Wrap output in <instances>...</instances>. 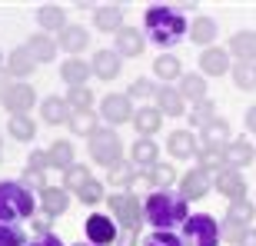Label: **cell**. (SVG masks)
Wrapping results in <instances>:
<instances>
[{
    "label": "cell",
    "instance_id": "6da1fadb",
    "mask_svg": "<svg viewBox=\"0 0 256 246\" xmlns=\"http://www.w3.org/2000/svg\"><path fill=\"white\" fill-rule=\"evenodd\" d=\"M190 203L173 193V190H153L150 196L143 200V220L150 223L153 230H163V233H173V226H183L190 220Z\"/></svg>",
    "mask_w": 256,
    "mask_h": 246
},
{
    "label": "cell",
    "instance_id": "7a4b0ae2",
    "mask_svg": "<svg viewBox=\"0 0 256 246\" xmlns=\"http://www.w3.org/2000/svg\"><path fill=\"white\" fill-rule=\"evenodd\" d=\"M143 34L150 44H160V47H173L180 44L186 34H190V24L176 7H166V4H153L143 14Z\"/></svg>",
    "mask_w": 256,
    "mask_h": 246
},
{
    "label": "cell",
    "instance_id": "3957f363",
    "mask_svg": "<svg viewBox=\"0 0 256 246\" xmlns=\"http://www.w3.org/2000/svg\"><path fill=\"white\" fill-rule=\"evenodd\" d=\"M40 200L34 190H27L20 180H0V223L4 226H17L24 220H34Z\"/></svg>",
    "mask_w": 256,
    "mask_h": 246
},
{
    "label": "cell",
    "instance_id": "277c9868",
    "mask_svg": "<svg viewBox=\"0 0 256 246\" xmlns=\"http://www.w3.org/2000/svg\"><path fill=\"white\" fill-rule=\"evenodd\" d=\"M86 150H90V160L100 163V166H114V163L124 160V143H120V136H116L114 126H100V130L86 140Z\"/></svg>",
    "mask_w": 256,
    "mask_h": 246
},
{
    "label": "cell",
    "instance_id": "5b68a950",
    "mask_svg": "<svg viewBox=\"0 0 256 246\" xmlns=\"http://www.w3.org/2000/svg\"><path fill=\"white\" fill-rule=\"evenodd\" d=\"M183 246H220V223L210 213H193L180 230Z\"/></svg>",
    "mask_w": 256,
    "mask_h": 246
},
{
    "label": "cell",
    "instance_id": "8992f818",
    "mask_svg": "<svg viewBox=\"0 0 256 246\" xmlns=\"http://www.w3.org/2000/svg\"><path fill=\"white\" fill-rule=\"evenodd\" d=\"M106 206H110V216L116 220V226L126 230V233H136V226L143 223V203L133 193H114V196H106Z\"/></svg>",
    "mask_w": 256,
    "mask_h": 246
},
{
    "label": "cell",
    "instance_id": "52a82bcc",
    "mask_svg": "<svg viewBox=\"0 0 256 246\" xmlns=\"http://www.w3.org/2000/svg\"><path fill=\"white\" fill-rule=\"evenodd\" d=\"M0 104H4V110H7L10 116H27L30 110H34V104H37V90L30 84H10L4 94H0Z\"/></svg>",
    "mask_w": 256,
    "mask_h": 246
},
{
    "label": "cell",
    "instance_id": "ba28073f",
    "mask_svg": "<svg viewBox=\"0 0 256 246\" xmlns=\"http://www.w3.org/2000/svg\"><path fill=\"white\" fill-rule=\"evenodd\" d=\"M133 100L130 94H106L100 104V120H106V126H120V123H133Z\"/></svg>",
    "mask_w": 256,
    "mask_h": 246
},
{
    "label": "cell",
    "instance_id": "9c48e42d",
    "mask_svg": "<svg viewBox=\"0 0 256 246\" xmlns=\"http://www.w3.org/2000/svg\"><path fill=\"white\" fill-rule=\"evenodd\" d=\"M86 230V243H94V246H110L116 243V233H120V226H116V220L114 216H106V213H90L84 223Z\"/></svg>",
    "mask_w": 256,
    "mask_h": 246
},
{
    "label": "cell",
    "instance_id": "30bf717a",
    "mask_svg": "<svg viewBox=\"0 0 256 246\" xmlns=\"http://www.w3.org/2000/svg\"><path fill=\"white\" fill-rule=\"evenodd\" d=\"M213 190V173L206 170H190V173H183V180H180V196L190 203V200H203Z\"/></svg>",
    "mask_w": 256,
    "mask_h": 246
},
{
    "label": "cell",
    "instance_id": "8fae6325",
    "mask_svg": "<svg viewBox=\"0 0 256 246\" xmlns=\"http://www.w3.org/2000/svg\"><path fill=\"white\" fill-rule=\"evenodd\" d=\"M213 186H216L230 203H233V200H246V180H243V173H240V170L223 166V170L213 176Z\"/></svg>",
    "mask_w": 256,
    "mask_h": 246
},
{
    "label": "cell",
    "instance_id": "7c38bea8",
    "mask_svg": "<svg viewBox=\"0 0 256 246\" xmlns=\"http://www.w3.org/2000/svg\"><path fill=\"white\" fill-rule=\"evenodd\" d=\"M90 70H94V76H100V80H116L120 70H124V57H120L116 50H96L94 60H90Z\"/></svg>",
    "mask_w": 256,
    "mask_h": 246
},
{
    "label": "cell",
    "instance_id": "4fadbf2b",
    "mask_svg": "<svg viewBox=\"0 0 256 246\" xmlns=\"http://www.w3.org/2000/svg\"><path fill=\"white\" fill-rule=\"evenodd\" d=\"M200 70H203V76H223L226 70H233V64H230V50L206 47L203 54H200Z\"/></svg>",
    "mask_w": 256,
    "mask_h": 246
},
{
    "label": "cell",
    "instance_id": "5bb4252c",
    "mask_svg": "<svg viewBox=\"0 0 256 246\" xmlns=\"http://www.w3.org/2000/svg\"><path fill=\"white\" fill-rule=\"evenodd\" d=\"M156 156H160V146H156L150 136H136V140H133V146H130V163L136 166V170H150L153 163H160Z\"/></svg>",
    "mask_w": 256,
    "mask_h": 246
},
{
    "label": "cell",
    "instance_id": "9a60e30c",
    "mask_svg": "<svg viewBox=\"0 0 256 246\" xmlns=\"http://www.w3.org/2000/svg\"><path fill=\"white\" fill-rule=\"evenodd\" d=\"M200 140H203V146H216V150H226L230 143H233V133H230V123L220 120V116H213V120L200 130Z\"/></svg>",
    "mask_w": 256,
    "mask_h": 246
},
{
    "label": "cell",
    "instance_id": "2e32d148",
    "mask_svg": "<svg viewBox=\"0 0 256 246\" xmlns=\"http://www.w3.org/2000/svg\"><path fill=\"white\" fill-rule=\"evenodd\" d=\"M116 37V54H120V57H140L143 54V47H146V34H143V30H136V27H124V30H116L114 34Z\"/></svg>",
    "mask_w": 256,
    "mask_h": 246
},
{
    "label": "cell",
    "instance_id": "e0dca14e",
    "mask_svg": "<svg viewBox=\"0 0 256 246\" xmlns=\"http://www.w3.org/2000/svg\"><path fill=\"white\" fill-rule=\"evenodd\" d=\"M74 110L66 104V96H47V100H40V120L50 123V126H57V123H70Z\"/></svg>",
    "mask_w": 256,
    "mask_h": 246
},
{
    "label": "cell",
    "instance_id": "ac0fdd59",
    "mask_svg": "<svg viewBox=\"0 0 256 246\" xmlns=\"http://www.w3.org/2000/svg\"><path fill=\"white\" fill-rule=\"evenodd\" d=\"M253 156H256V146L246 140V136H236V140H233L226 150H223V163H226L230 170H240V166H246Z\"/></svg>",
    "mask_w": 256,
    "mask_h": 246
},
{
    "label": "cell",
    "instance_id": "d6986e66",
    "mask_svg": "<svg viewBox=\"0 0 256 246\" xmlns=\"http://www.w3.org/2000/svg\"><path fill=\"white\" fill-rule=\"evenodd\" d=\"M66 206H70V193L64 186H47L40 193V213L47 216H64Z\"/></svg>",
    "mask_w": 256,
    "mask_h": 246
},
{
    "label": "cell",
    "instance_id": "ffe728a7",
    "mask_svg": "<svg viewBox=\"0 0 256 246\" xmlns=\"http://www.w3.org/2000/svg\"><path fill=\"white\" fill-rule=\"evenodd\" d=\"M94 24H96V30H104V34L124 30V7H120V4H104V7H96Z\"/></svg>",
    "mask_w": 256,
    "mask_h": 246
},
{
    "label": "cell",
    "instance_id": "44dd1931",
    "mask_svg": "<svg viewBox=\"0 0 256 246\" xmlns=\"http://www.w3.org/2000/svg\"><path fill=\"white\" fill-rule=\"evenodd\" d=\"M60 47L66 50V54H80V50H86V44H90V30L80 27V24H66L64 30H60V40H57Z\"/></svg>",
    "mask_w": 256,
    "mask_h": 246
},
{
    "label": "cell",
    "instance_id": "7402d4cb",
    "mask_svg": "<svg viewBox=\"0 0 256 246\" xmlns=\"http://www.w3.org/2000/svg\"><path fill=\"white\" fill-rule=\"evenodd\" d=\"M90 64L86 60H80V57H70V60H64V66H60V76H64V84L74 90V86H86V80H90Z\"/></svg>",
    "mask_w": 256,
    "mask_h": 246
},
{
    "label": "cell",
    "instance_id": "603a6c76",
    "mask_svg": "<svg viewBox=\"0 0 256 246\" xmlns=\"http://www.w3.org/2000/svg\"><path fill=\"white\" fill-rule=\"evenodd\" d=\"M156 110H160V114H170V116H180L183 110H186V100L180 96L176 86L163 84V86H156Z\"/></svg>",
    "mask_w": 256,
    "mask_h": 246
},
{
    "label": "cell",
    "instance_id": "cb8c5ba5",
    "mask_svg": "<svg viewBox=\"0 0 256 246\" xmlns=\"http://www.w3.org/2000/svg\"><path fill=\"white\" fill-rule=\"evenodd\" d=\"M24 47H27V54L37 60V64H50V60L57 57V40L50 37V34H34Z\"/></svg>",
    "mask_w": 256,
    "mask_h": 246
},
{
    "label": "cell",
    "instance_id": "d4e9b609",
    "mask_svg": "<svg viewBox=\"0 0 256 246\" xmlns=\"http://www.w3.org/2000/svg\"><path fill=\"white\" fill-rule=\"evenodd\" d=\"M10 76H17L20 84H24V76H30L34 70H37V60L27 54V47H17V50H10V57H7V66H4Z\"/></svg>",
    "mask_w": 256,
    "mask_h": 246
},
{
    "label": "cell",
    "instance_id": "484cf974",
    "mask_svg": "<svg viewBox=\"0 0 256 246\" xmlns=\"http://www.w3.org/2000/svg\"><path fill=\"white\" fill-rule=\"evenodd\" d=\"M166 146H170V156H173V160H190L193 153L200 150L190 130H173L170 140H166Z\"/></svg>",
    "mask_w": 256,
    "mask_h": 246
},
{
    "label": "cell",
    "instance_id": "4316f807",
    "mask_svg": "<svg viewBox=\"0 0 256 246\" xmlns=\"http://www.w3.org/2000/svg\"><path fill=\"white\" fill-rule=\"evenodd\" d=\"M176 90H180L183 100H193V106H196V104L206 100V76L203 74H183V80H180Z\"/></svg>",
    "mask_w": 256,
    "mask_h": 246
},
{
    "label": "cell",
    "instance_id": "83f0119b",
    "mask_svg": "<svg viewBox=\"0 0 256 246\" xmlns=\"http://www.w3.org/2000/svg\"><path fill=\"white\" fill-rule=\"evenodd\" d=\"M133 126H136L140 136H153V133L163 126V114L156 106H140V110L133 114Z\"/></svg>",
    "mask_w": 256,
    "mask_h": 246
},
{
    "label": "cell",
    "instance_id": "f1b7e54d",
    "mask_svg": "<svg viewBox=\"0 0 256 246\" xmlns=\"http://www.w3.org/2000/svg\"><path fill=\"white\" fill-rule=\"evenodd\" d=\"M47 160H50V166H54V170H70V166H74V143L70 140H54L50 143V150H47Z\"/></svg>",
    "mask_w": 256,
    "mask_h": 246
},
{
    "label": "cell",
    "instance_id": "f546056e",
    "mask_svg": "<svg viewBox=\"0 0 256 246\" xmlns=\"http://www.w3.org/2000/svg\"><path fill=\"white\" fill-rule=\"evenodd\" d=\"M230 54H236L243 64H253L256 60V34L253 30H240V34H233V40H230Z\"/></svg>",
    "mask_w": 256,
    "mask_h": 246
},
{
    "label": "cell",
    "instance_id": "4dcf8cb0",
    "mask_svg": "<svg viewBox=\"0 0 256 246\" xmlns=\"http://www.w3.org/2000/svg\"><path fill=\"white\" fill-rule=\"evenodd\" d=\"M37 24L44 34H50V30H64L66 20H64V7L60 4H40L37 7Z\"/></svg>",
    "mask_w": 256,
    "mask_h": 246
},
{
    "label": "cell",
    "instance_id": "1f68e13d",
    "mask_svg": "<svg viewBox=\"0 0 256 246\" xmlns=\"http://www.w3.org/2000/svg\"><path fill=\"white\" fill-rule=\"evenodd\" d=\"M153 74L160 76L163 84H173V80H183V64L173 54H160L156 64H153Z\"/></svg>",
    "mask_w": 256,
    "mask_h": 246
},
{
    "label": "cell",
    "instance_id": "d6a6232c",
    "mask_svg": "<svg viewBox=\"0 0 256 246\" xmlns=\"http://www.w3.org/2000/svg\"><path fill=\"white\" fill-rule=\"evenodd\" d=\"M190 40L200 44V47H210V44L216 40V20L213 17H196L190 24Z\"/></svg>",
    "mask_w": 256,
    "mask_h": 246
},
{
    "label": "cell",
    "instance_id": "836d02e7",
    "mask_svg": "<svg viewBox=\"0 0 256 246\" xmlns=\"http://www.w3.org/2000/svg\"><path fill=\"white\" fill-rule=\"evenodd\" d=\"M7 130H10V136L14 140H20V143H30L34 136H37V120L34 116H10L7 120Z\"/></svg>",
    "mask_w": 256,
    "mask_h": 246
},
{
    "label": "cell",
    "instance_id": "e575fe53",
    "mask_svg": "<svg viewBox=\"0 0 256 246\" xmlns=\"http://www.w3.org/2000/svg\"><path fill=\"white\" fill-rule=\"evenodd\" d=\"M143 176H146V183H153L156 190H170L173 180H176V170H173L170 163H153L150 170H143Z\"/></svg>",
    "mask_w": 256,
    "mask_h": 246
},
{
    "label": "cell",
    "instance_id": "d590c367",
    "mask_svg": "<svg viewBox=\"0 0 256 246\" xmlns=\"http://www.w3.org/2000/svg\"><path fill=\"white\" fill-rule=\"evenodd\" d=\"M196 166L206 173H220L226 163H223V150H216V146H200L196 150Z\"/></svg>",
    "mask_w": 256,
    "mask_h": 246
},
{
    "label": "cell",
    "instance_id": "8d00e7d4",
    "mask_svg": "<svg viewBox=\"0 0 256 246\" xmlns=\"http://www.w3.org/2000/svg\"><path fill=\"white\" fill-rule=\"evenodd\" d=\"M106 180L114 183V186H133V183H136V166L126 163V160H120V163H114V166L106 170Z\"/></svg>",
    "mask_w": 256,
    "mask_h": 246
},
{
    "label": "cell",
    "instance_id": "74e56055",
    "mask_svg": "<svg viewBox=\"0 0 256 246\" xmlns=\"http://www.w3.org/2000/svg\"><path fill=\"white\" fill-rule=\"evenodd\" d=\"M253 216H256V206L250 200H233L230 210H226V220H233L240 226H253Z\"/></svg>",
    "mask_w": 256,
    "mask_h": 246
},
{
    "label": "cell",
    "instance_id": "f35d334b",
    "mask_svg": "<svg viewBox=\"0 0 256 246\" xmlns=\"http://www.w3.org/2000/svg\"><path fill=\"white\" fill-rule=\"evenodd\" d=\"M66 126H70V133H76V136H86V140H90V136H94V133L100 130V126H96L94 110H86V114H74Z\"/></svg>",
    "mask_w": 256,
    "mask_h": 246
},
{
    "label": "cell",
    "instance_id": "ab89813d",
    "mask_svg": "<svg viewBox=\"0 0 256 246\" xmlns=\"http://www.w3.org/2000/svg\"><path fill=\"white\" fill-rule=\"evenodd\" d=\"M76 200H80V203H86V206H96V203H106L104 183H100V180H86L84 186L76 190Z\"/></svg>",
    "mask_w": 256,
    "mask_h": 246
},
{
    "label": "cell",
    "instance_id": "60d3db41",
    "mask_svg": "<svg viewBox=\"0 0 256 246\" xmlns=\"http://www.w3.org/2000/svg\"><path fill=\"white\" fill-rule=\"evenodd\" d=\"M86 180H94V176H90V166H84V163H74V166L64 173V190H66V193H70V190L76 193V190L84 186Z\"/></svg>",
    "mask_w": 256,
    "mask_h": 246
},
{
    "label": "cell",
    "instance_id": "b9f144b4",
    "mask_svg": "<svg viewBox=\"0 0 256 246\" xmlns=\"http://www.w3.org/2000/svg\"><path fill=\"white\" fill-rule=\"evenodd\" d=\"M66 104L74 114H86V110H94V94L86 90V86H74L70 94H66Z\"/></svg>",
    "mask_w": 256,
    "mask_h": 246
},
{
    "label": "cell",
    "instance_id": "7bdbcfd3",
    "mask_svg": "<svg viewBox=\"0 0 256 246\" xmlns=\"http://www.w3.org/2000/svg\"><path fill=\"white\" fill-rule=\"evenodd\" d=\"M230 74H233V80H236L240 90H253V86H256V70H253V64H243V60H240V64H233V70H230Z\"/></svg>",
    "mask_w": 256,
    "mask_h": 246
},
{
    "label": "cell",
    "instance_id": "ee69618b",
    "mask_svg": "<svg viewBox=\"0 0 256 246\" xmlns=\"http://www.w3.org/2000/svg\"><path fill=\"white\" fill-rule=\"evenodd\" d=\"M213 116H216V106H213V100H210V96L190 110V123H193V126H200V130H203V126H206Z\"/></svg>",
    "mask_w": 256,
    "mask_h": 246
},
{
    "label": "cell",
    "instance_id": "f6af8a7d",
    "mask_svg": "<svg viewBox=\"0 0 256 246\" xmlns=\"http://www.w3.org/2000/svg\"><path fill=\"white\" fill-rule=\"evenodd\" d=\"M140 246H183L180 233H163V230H153V233H146L143 236Z\"/></svg>",
    "mask_w": 256,
    "mask_h": 246
},
{
    "label": "cell",
    "instance_id": "bcb514c9",
    "mask_svg": "<svg viewBox=\"0 0 256 246\" xmlns=\"http://www.w3.org/2000/svg\"><path fill=\"white\" fill-rule=\"evenodd\" d=\"M0 246H30L20 226H4L0 223Z\"/></svg>",
    "mask_w": 256,
    "mask_h": 246
},
{
    "label": "cell",
    "instance_id": "7dc6e473",
    "mask_svg": "<svg viewBox=\"0 0 256 246\" xmlns=\"http://www.w3.org/2000/svg\"><path fill=\"white\" fill-rule=\"evenodd\" d=\"M246 230L250 226H240V223H233V220H226V223H223V230H220V236L226 240V243H243V236H246Z\"/></svg>",
    "mask_w": 256,
    "mask_h": 246
},
{
    "label": "cell",
    "instance_id": "c3c4849f",
    "mask_svg": "<svg viewBox=\"0 0 256 246\" xmlns=\"http://www.w3.org/2000/svg\"><path fill=\"white\" fill-rule=\"evenodd\" d=\"M126 94H130V100H133V96H140V100H143V96H156V86H153V80H146V76H136Z\"/></svg>",
    "mask_w": 256,
    "mask_h": 246
},
{
    "label": "cell",
    "instance_id": "681fc988",
    "mask_svg": "<svg viewBox=\"0 0 256 246\" xmlns=\"http://www.w3.org/2000/svg\"><path fill=\"white\" fill-rule=\"evenodd\" d=\"M50 166V160H47V150H34L27 156V170H34V173H44Z\"/></svg>",
    "mask_w": 256,
    "mask_h": 246
},
{
    "label": "cell",
    "instance_id": "f907efd6",
    "mask_svg": "<svg viewBox=\"0 0 256 246\" xmlns=\"http://www.w3.org/2000/svg\"><path fill=\"white\" fill-rule=\"evenodd\" d=\"M20 183H24L27 190H40V193L47 190V176H44V173H34V170L24 173V180H20Z\"/></svg>",
    "mask_w": 256,
    "mask_h": 246
},
{
    "label": "cell",
    "instance_id": "816d5d0a",
    "mask_svg": "<svg viewBox=\"0 0 256 246\" xmlns=\"http://www.w3.org/2000/svg\"><path fill=\"white\" fill-rule=\"evenodd\" d=\"M50 220L54 216H47V213H34V226H37V233H50Z\"/></svg>",
    "mask_w": 256,
    "mask_h": 246
},
{
    "label": "cell",
    "instance_id": "f5cc1de1",
    "mask_svg": "<svg viewBox=\"0 0 256 246\" xmlns=\"http://www.w3.org/2000/svg\"><path fill=\"white\" fill-rule=\"evenodd\" d=\"M30 246H64V243H60V240L54 236V233H40V236L34 240V243H30Z\"/></svg>",
    "mask_w": 256,
    "mask_h": 246
},
{
    "label": "cell",
    "instance_id": "db71d44e",
    "mask_svg": "<svg viewBox=\"0 0 256 246\" xmlns=\"http://www.w3.org/2000/svg\"><path fill=\"white\" fill-rule=\"evenodd\" d=\"M246 130L256 133V106H250V110H246Z\"/></svg>",
    "mask_w": 256,
    "mask_h": 246
},
{
    "label": "cell",
    "instance_id": "11a10c76",
    "mask_svg": "<svg viewBox=\"0 0 256 246\" xmlns=\"http://www.w3.org/2000/svg\"><path fill=\"white\" fill-rule=\"evenodd\" d=\"M240 246H256V226L246 230V236H243V243H240Z\"/></svg>",
    "mask_w": 256,
    "mask_h": 246
},
{
    "label": "cell",
    "instance_id": "9f6ffc18",
    "mask_svg": "<svg viewBox=\"0 0 256 246\" xmlns=\"http://www.w3.org/2000/svg\"><path fill=\"white\" fill-rule=\"evenodd\" d=\"M4 66H7V57H4V50H0V70H4Z\"/></svg>",
    "mask_w": 256,
    "mask_h": 246
},
{
    "label": "cell",
    "instance_id": "6f0895ef",
    "mask_svg": "<svg viewBox=\"0 0 256 246\" xmlns=\"http://www.w3.org/2000/svg\"><path fill=\"white\" fill-rule=\"evenodd\" d=\"M74 246H94V243H74Z\"/></svg>",
    "mask_w": 256,
    "mask_h": 246
},
{
    "label": "cell",
    "instance_id": "680465c9",
    "mask_svg": "<svg viewBox=\"0 0 256 246\" xmlns=\"http://www.w3.org/2000/svg\"><path fill=\"white\" fill-rule=\"evenodd\" d=\"M0 156H4V143H0Z\"/></svg>",
    "mask_w": 256,
    "mask_h": 246
},
{
    "label": "cell",
    "instance_id": "91938a15",
    "mask_svg": "<svg viewBox=\"0 0 256 246\" xmlns=\"http://www.w3.org/2000/svg\"><path fill=\"white\" fill-rule=\"evenodd\" d=\"M253 70H256V60H253Z\"/></svg>",
    "mask_w": 256,
    "mask_h": 246
}]
</instances>
